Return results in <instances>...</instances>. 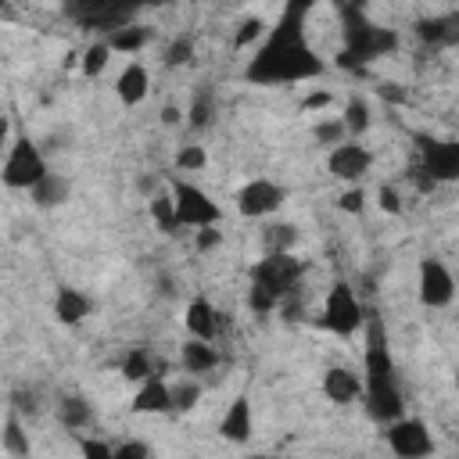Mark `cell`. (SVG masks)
<instances>
[{
	"instance_id": "1",
	"label": "cell",
	"mask_w": 459,
	"mask_h": 459,
	"mask_svg": "<svg viewBox=\"0 0 459 459\" xmlns=\"http://www.w3.org/2000/svg\"><path fill=\"white\" fill-rule=\"evenodd\" d=\"M312 4L316 0H287L283 14L276 18L273 29H265L262 47L244 68L247 82L280 86V82H305V79L323 75V61L308 47V32H305Z\"/></svg>"
},
{
	"instance_id": "2",
	"label": "cell",
	"mask_w": 459,
	"mask_h": 459,
	"mask_svg": "<svg viewBox=\"0 0 459 459\" xmlns=\"http://www.w3.org/2000/svg\"><path fill=\"white\" fill-rule=\"evenodd\" d=\"M366 412L377 423H391L402 416V391H398V377H394V362L387 351V333L380 316L369 319L366 326Z\"/></svg>"
},
{
	"instance_id": "3",
	"label": "cell",
	"mask_w": 459,
	"mask_h": 459,
	"mask_svg": "<svg viewBox=\"0 0 459 459\" xmlns=\"http://www.w3.org/2000/svg\"><path fill=\"white\" fill-rule=\"evenodd\" d=\"M305 265L290 255V251H269L265 258H258L251 265V287H247V305L251 312H273L276 305H283L298 283H301Z\"/></svg>"
},
{
	"instance_id": "4",
	"label": "cell",
	"mask_w": 459,
	"mask_h": 459,
	"mask_svg": "<svg viewBox=\"0 0 459 459\" xmlns=\"http://www.w3.org/2000/svg\"><path fill=\"white\" fill-rule=\"evenodd\" d=\"M341 22H344V47H341L337 61L344 68H362V65H369V61H377L398 47V36L391 29L369 22L359 4H344Z\"/></svg>"
},
{
	"instance_id": "5",
	"label": "cell",
	"mask_w": 459,
	"mask_h": 459,
	"mask_svg": "<svg viewBox=\"0 0 459 459\" xmlns=\"http://www.w3.org/2000/svg\"><path fill=\"white\" fill-rule=\"evenodd\" d=\"M147 0H65V11L75 25L93 29V32H111L129 25V18L143 7Z\"/></svg>"
},
{
	"instance_id": "6",
	"label": "cell",
	"mask_w": 459,
	"mask_h": 459,
	"mask_svg": "<svg viewBox=\"0 0 459 459\" xmlns=\"http://www.w3.org/2000/svg\"><path fill=\"white\" fill-rule=\"evenodd\" d=\"M50 169H47V161H43V154H39V147L22 133V136H14V143L7 147V154H4V165H0V179H4V186H11V190H29L36 179H43Z\"/></svg>"
},
{
	"instance_id": "7",
	"label": "cell",
	"mask_w": 459,
	"mask_h": 459,
	"mask_svg": "<svg viewBox=\"0 0 459 459\" xmlns=\"http://www.w3.org/2000/svg\"><path fill=\"white\" fill-rule=\"evenodd\" d=\"M172 208H176V226L201 230V226H215L222 219V208L201 186H194L186 179H176L172 183Z\"/></svg>"
},
{
	"instance_id": "8",
	"label": "cell",
	"mask_w": 459,
	"mask_h": 459,
	"mask_svg": "<svg viewBox=\"0 0 459 459\" xmlns=\"http://www.w3.org/2000/svg\"><path fill=\"white\" fill-rule=\"evenodd\" d=\"M362 319H366V316H362V305H359L355 290H351L348 283H333V287L326 290L319 323H323L330 333H337V337H351V333L362 326Z\"/></svg>"
},
{
	"instance_id": "9",
	"label": "cell",
	"mask_w": 459,
	"mask_h": 459,
	"mask_svg": "<svg viewBox=\"0 0 459 459\" xmlns=\"http://www.w3.org/2000/svg\"><path fill=\"white\" fill-rule=\"evenodd\" d=\"M412 165L420 172H427L434 183H455L459 179V143L455 140L420 136V158Z\"/></svg>"
},
{
	"instance_id": "10",
	"label": "cell",
	"mask_w": 459,
	"mask_h": 459,
	"mask_svg": "<svg viewBox=\"0 0 459 459\" xmlns=\"http://www.w3.org/2000/svg\"><path fill=\"white\" fill-rule=\"evenodd\" d=\"M387 445L402 459H423V455L434 452V437H430L427 423L412 420V416H398V420L387 423Z\"/></svg>"
},
{
	"instance_id": "11",
	"label": "cell",
	"mask_w": 459,
	"mask_h": 459,
	"mask_svg": "<svg viewBox=\"0 0 459 459\" xmlns=\"http://www.w3.org/2000/svg\"><path fill=\"white\" fill-rule=\"evenodd\" d=\"M283 186L280 183H273V179H251V183H244L240 186V194H237V212L244 215V219H265V215H273L280 204H283Z\"/></svg>"
},
{
	"instance_id": "12",
	"label": "cell",
	"mask_w": 459,
	"mask_h": 459,
	"mask_svg": "<svg viewBox=\"0 0 459 459\" xmlns=\"http://www.w3.org/2000/svg\"><path fill=\"white\" fill-rule=\"evenodd\" d=\"M452 298H455V280L448 265L437 258H423L420 262V301L427 308H445L452 305Z\"/></svg>"
},
{
	"instance_id": "13",
	"label": "cell",
	"mask_w": 459,
	"mask_h": 459,
	"mask_svg": "<svg viewBox=\"0 0 459 459\" xmlns=\"http://www.w3.org/2000/svg\"><path fill=\"white\" fill-rule=\"evenodd\" d=\"M369 165H373L369 147H362V143H355V140L333 143V147H330V158H326L330 176H333V179H344V183L362 179V176L369 172Z\"/></svg>"
},
{
	"instance_id": "14",
	"label": "cell",
	"mask_w": 459,
	"mask_h": 459,
	"mask_svg": "<svg viewBox=\"0 0 459 459\" xmlns=\"http://www.w3.org/2000/svg\"><path fill=\"white\" fill-rule=\"evenodd\" d=\"M90 312H93V301H90L79 287H57V294H54V316H57L65 326L82 323Z\"/></svg>"
},
{
	"instance_id": "15",
	"label": "cell",
	"mask_w": 459,
	"mask_h": 459,
	"mask_svg": "<svg viewBox=\"0 0 459 459\" xmlns=\"http://www.w3.org/2000/svg\"><path fill=\"white\" fill-rule=\"evenodd\" d=\"M133 412H172L169 384L158 373H151L147 380H140V391L133 394Z\"/></svg>"
},
{
	"instance_id": "16",
	"label": "cell",
	"mask_w": 459,
	"mask_h": 459,
	"mask_svg": "<svg viewBox=\"0 0 459 459\" xmlns=\"http://www.w3.org/2000/svg\"><path fill=\"white\" fill-rule=\"evenodd\" d=\"M147 90H151V75H147V68H143L140 61H129V65L122 68L118 82H115L118 100H122L126 108H133V104H140V100L147 97Z\"/></svg>"
},
{
	"instance_id": "17",
	"label": "cell",
	"mask_w": 459,
	"mask_h": 459,
	"mask_svg": "<svg viewBox=\"0 0 459 459\" xmlns=\"http://www.w3.org/2000/svg\"><path fill=\"white\" fill-rule=\"evenodd\" d=\"M219 434L226 441H237V445H244L251 437V402H247V394L233 398V405L226 409V416L219 423Z\"/></svg>"
},
{
	"instance_id": "18",
	"label": "cell",
	"mask_w": 459,
	"mask_h": 459,
	"mask_svg": "<svg viewBox=\"0 0 459 459\" xmlns=\"http://www.w3.org/2000/svg\"><path fill=\"white\" fill-rule=\"evenodd\" d=\"M68 194H72V183L65 176H54V172H47L43 179H36L29 186V197H32L36 208H57V204L68 201Z\"/></svg>"
},
{
	"instance_id": "19",
	"label": "cell",
	"mask_w": 459,
	"mask_h": 459,
	"mask_svg": "<svg viewBox=\"0 0 459 459\" xmlns=\"http://www.w3.org/2000/svg\"><path fill=\"white\" fill-rule=\"evenodd\" d=\"M186 330L190 337H201V341H212L219 333V312L212 308L208 298H194L186 305Z\"/></svg>"
},
{
	"instance_id": "20",
	"label": "cell",
	"mask_w": 459,
	"mask_h": 459,
	"mask_svg": "<svg viewBox=\"0 0 459 459\" xmlns=\"http://www.w3.org/2000/svg\"><path fill=\"white\" fill-rule=\"evenodd\" d=\"M323 391H326V398H330V402L344 405V402L359 398L362 380H359L351 369H344V366H330V369H326V377H323Z\"/></svg>"
},
{
	"instance_id": "21",
	"label": "cell",
	"mask_w": 459,
	"mask_h": 459,
	"mask_svg": "<svg viewBox=\"0 0 459 459\" xmlns=\"http://www.w3.org/2000/svg\"><path fill=\"white\" fill-rule=\"evenodd\" d=\"M455 14H441V18H423L416 22V36L423 43H434V47H445V43H455Z\"/></svg>"
},
{
	"instance_id": "22",
	"label": "cell",
	"mask_w": 459,
	"mask_h": 459,
	"mask_svg": "<svg viewBox=\"0 0 459 459\" xmlns=\"http://www.w3.org/2000/svg\"><path fill=\"white\" fill-rule=\"evenodd\" d=\"M215 362H219V351L212 348V341L190 337V341L183 344V369H186V373H208Z\"/></svg>"
},
{
	"instance_id": "23",
	"label": "cell",
	"mask_w": 459,
	"mask_h": 459,
	"mask_svg": "<svg viewBox=\"0 0 459 459\" xmlns=\"http://www.w3.org/2000/svg\"><path fill=\"white\" fill-rule=\"evenodd\" d=\"M57 420H61L68 430H79V427H86V423L93 420V409H90L86 398L65 394V398H57Z\"/></svg>"
},
{
	"instance_id": "24",
	"label": "cell",
	"mask_w": 459,
	"mask_h": 459,
	"mask_svg": "<svg viewBox=\"0 0 459 459\" xmlns=\"http://www.w3.org/2000/svg\"><path fill=\"white\" fill-rule=\"evenodd\" d=\"M147 39H151V29H143V25H122V29H111L108 47L111 50H126V54H136Z\"/></svg>"
},
{
	"instance_id": "25",
	"label": "cell",
	"mask_w": 459,
	"mask_h": 459,
	"mask_svg": "<svg viewBox=\"0 0 459 459\" xmlns=\"http://www.w3.org/2000/svg\"><path fill=\"white\" fill-rule=\"evenodd\" d=\"M154 373V362H151V355H147V348H129L126 351V359H122V377L126 380H147Z\"/></svg>"
},
{
	"instance_id": "26",
	"label": "cell",
	"mask_w": 459,
	"mask_h": 459,
	"mask_svg": "<svg viewBox=\"0 0 459 459\" xmlns=\"http://www.w3.org/2000/svg\"><path fill=\"white\" fill-rule=\"evenodd\" d=\"M151 219L161 233H176V208H172V194H154L151 197Z\"/></svg>"
},
{
	"instance_id": "27",
	"label": "cell",
	"mask_w": 459,
	"mask_h": 459,
	"mask_svg": "<svg viewBox=\"0 0 459 459\" xmlns=\"http://www.w3.org/2000/svg\"><path fill=\"white\" fill-rule=\"evenodd\" d=\"M344 129L348 133H366L369 129V108H366V100H359V97H351L348 100V108H344Z\"/></svg>"
},
{
	"instance_id": "28",
	"label": "cell",
	"mask_w": 459,
	"mask_h": 459,
	"mask_svg": "<svg viewBox=\"0 0 459 459\" xmlns=\"http://www.w3.org/2000/svg\"><path fill=\"white\" fill-rule=\"evenodd\" d=\"M169 398H172V412H186V409H194L197 405V398H201V387L197 384H169Z\"/></svg>"
},
{
	"instance_id": "29",
	"label": "cell",
	"mask_w": 459,
	"mask_h": 459,
	"mask_svg": "<svg viewBox=\"0 0 459 459\" xmlns=\"http://www.w3.org/2000/svg\"><path fill=\"white\" fill-rule=\"evenodd\" d=\"M4 448L11 455H29V437L18 423V416H7V427H4Z\"/></svg>"
},
{
	"instance_id": "30",
	"label": "cell",
	"mask_w": 459,
	"mask_h": 459,
	"mask_svg": "<svg viewBox=\"0 0 459 459\" xmlns=\"http://www.w3.org/2000/svg\"><path fill=\"white\" fill-rule=\"evenodd\" d=\"M312 136H316V143H326V147H333V143L348 140V129H344V122H341V118H326V122H316Z\"/></svg>"
},
{
	"instance_id": "31",
	"label": "cell",
	"mask_w": 459,
	"mask_h": 459,
	"mask_svg": "<svg viewBox=\"0 0 459 459\" xmlns=\"http://www.w3.org/2000/svg\"><path fill=\"white\" fill-rule=\"evenodd\" d=\"M176 165H179V169H186V172H201V169L208 165V151H204L201 143H186V147H179Z\"/></svg>"
},
{
	"instance_id": "32",
	"label": "cell",
	"mask_w": 459,
	"mask_h": 459,
	"mask_svg": "<svg viewBox=\"0 0 459 459\" xmlns=\"http://www.w3.org/2000/svg\"><path fill=\"white\" fill-rule=\"evenodd\" d=\"M108 57H111V47H108V43H93V47L82 54V75H100L104 65H108Z\"/></svg>"
},
{
	"instance_id": "33",
	"label": "cell",
	"mask_w": 459,
	"mask_h": 459,
	"mask_svg": "<svg viewBox=\"0 0 459 459\" xmlns=\"http://www.w3.org/2000/svg\"><path fill=\"white\" fill-rule=\"evenodd\" d=\"M190 54H194V39H190V36H179V39L169 43V50H165V65L179 68V65L190 61Z\"/></svg>"
},
{
	"instance_id": "34",
	"label": "cell",
	"mask_w": 459,
	"mask_h": 459,
	"mask_svg": "<svg viewBox=\"0 0 459 459\" xmlns=\"http://www.w3.org/2000/svg\"><path fill=\"white\" fill-rule=\"evenodd\" d=\"M262 36H265V22H262V18H247V22L240 25V32H237L233 43H237V47H251V43L262 39Z\"/></svg>"
},
{
	"instance_id": "35",
	"label": "cell",
	"mask_w": 459,
	"mask_h": 459,
	"mask_svg": "<svg viewBox=\"0 0 459 459\" xmlns=\"http://www.w3.org/2000/svg\"><path fill=\"white\" fill-rule=\"evenodd\" d=\"M294 237H298V233H294L290 222H287V226H273V230H269V251H287V247L294 244Z\"/></svg>"
},
{
	"instance_id": "36",
	"label": "cell",
	"mask_w": 459,
	"mask_h": 459,
	"mask_svg": "<svg viewBox=\"0 0 459 459\" xmlns=\"http://www.w3.org/2000/svg\"><path fill=\"white\" fill-rule=\"evenodd\" d=\"M143 455H151V445H143V441H129V445L111 448V459H143Z\"/></svg>"
},
{
	"instance_id": "37",
	"label": "cell",
	"mask_w": 459,
	"mask_h": 459,
	"mask_svg": "<svg viewBox=\"0 0 459 459\" xmlns=\"http://www.w3.org/2000/svg\"><path fill=\"white\" fill-rule=\"evenodd\" d=\"M212 118V97H197L190 108V126H208Z\"/></svg>"
},
{
	"instance_id": "38",
	"label": "cell",
	"mask_w": 459,
	"mask_h": 459,
	"mask_svg": "<svg viewBox=\"0 0 459 459\" xmlns=\"http://www.w3.org/2000/svg\"><path fill=\"white\" fill-rule=\"evenodd\" d=\"M362 190H344L341 197H337V204H341V212H351V215H359L362 212Z\"/></svg>"
},
{
	"instance_id": "39",
	"label": "cell",
	"mask_w": 459,
	"mask_h": 459,
	"mask_svg": "<svg viewBox=\"0 0 459 459\" xmlns=\"http://www.w3.org/2000/svg\"><path fill=\"white\" fill-rule=\"evenodd\" d=\"M11 398H14V409H18V412H36V409H39V405H36V391H14Z\"/></svg>"
},
{
	"instance_id": "40",
	"label": "cell",
	"mask_w": 459,
	"mask_h": 459,
	"mask_svg": "<svg viewBox=\"0 0 459 459\" xmlns=\"http://www.w3.org/2000/svg\"><path fill=\"white\" fill-rule=\"evenodd\" d=\"M380 208H384V212H391V215H394V212H402V201H398V194H394L391 186H380Z\"/></svg>"
},
{
	"instance_id": "41",
	"label": "cell",
	"mask_w": 459,
	"mask_h": 459,
	"mask_svg": "<svg viewBox=\"0 0 459 459\" xmlns=\"http://www.w3.org/2000/svg\"><path fill=\"white\" fill-rule=\"evenodd\" d=\"M215 244H219V230L201 226V230H197V247H201V251H208V247H215Z\"/></svg>"
},
{
	"instance_id": "42",
	"label": "cell",
	"mask_w": 459,
	"mask_h": 459,
	"mask_svg": "<svg viewBox=\"0 0 459 459\" xmlns=\"http://www.w3.org/2000/svg\"><path fill=\"white\" fill-rule=\"evenodd\" d=\"M82 455H93V459H111V445H100V441H82Z\"/></svg>"
},
{
	"instance_id": "43",
	"label": "cell",
	"mask_w": 459,
	"mask_h": 459,
	"mask_svg": "<svg viewBox=\"0 0 459 459\" xmlns=\"http://www.w3.org/2000/svg\"><path fill=\"white\" fill-rule=\"evenodd\" d=\"M326 104H330V93H308V97L301 100L305 111H316V108H326Z\"/></svg>"
},
{
	"instance_id": "44",
	"label": "cell",
	"mask_w": 459,
	"mask_h": 459,
	"mask_svg": "<svg viewBox=\"0 0 459 459\" xmlns=\"http://www.w3.org/2000/svg\"><path fill=\"white\" fill-rule=\"evenodd\" d=\"M161 122H169V126L179 122V108H165V111H161Z\"/></svg>"
},
{
	"instance_id": "45",
	"label": "cell",
	"mask_w": 459,
	"mask_h": 459,
	"mask_svg": "<svg viewBox=\"0 0 459 459\" xmlns=\"http://www.w3.org/2000/svg\"><path fill=\"white\" fill-rule=\"evenodd\" d=\"M7 129H11V126H7V118H4V115H0V151H4V147H7Z\"/></svg>"
},
{
	"instance_id": "46",
	"label": "cell",
	"mask_w": 459,
	"mask_h": 459,
	"mask_svg": "<svg viewBox=\"0 0 459 459\" xmlns=\"http://www.w3.org/2000/svg\"><path fill=\"white\" fill-rule=\"evenodd\" d=\"M4 11H7V0H0V14H4Z\"/></svg>"
}]
</instances>
